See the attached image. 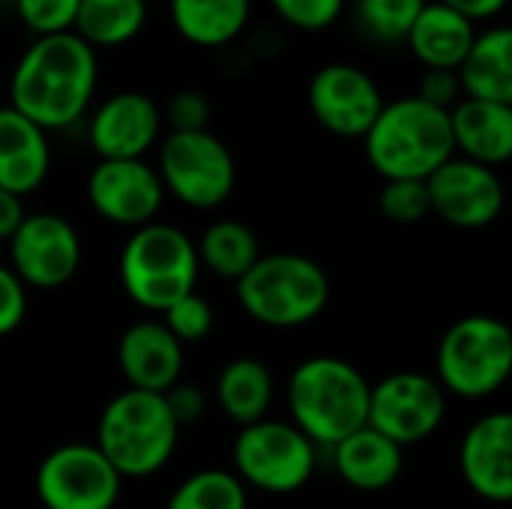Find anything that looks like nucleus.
Listing matches in <instances>:
<instances>
[{
  "label": "nucleus",
  "instance_id": "4be33fe9",
  "mask_svg": "<svg viewBox=\"0 0 512 509\" xmlns=\"http://www.w3.org/2000/svg\"><path fill=\"white\" fill-rule=\"evenodd\" d=\"M465 99L512 105V30L507 24H492L477 30L474 45L456 69Z\"/></svg>",
  "mask_w": 512,
  "mask_h": 509
},
{
  "label": "nucleus",
  "instance_id": "f704fd0d",
  "mask_svg": "<svg viewBox=\"0 0 512 509\" xmlns=\"http://www.w3.org/2000/svg\"><path fill=\"white\" fill-rule=\"evenodd\" d=\"M24 315H27V288L12 273L9 264H0V336L15 333Z\"/></svg>",
  "mask_w": 512,
  "mask_h": 509
},
{
  "label": "nucleus",
  "instance_id": "58836bf2",
  "mask_svg": "<svg viewBox=\"0 0 512 509\" xmlns=\"http://www.w3.org/2000/svg\"><path fill=\"white\" fill-rule=\"evenodd\" d=\"M24 216L27 213H24L21 198L12 195V192H6V189H0V240H9L18 231V225H21Z\"/></svg>",
  "mask_w": 512,
  "mask_h": 509
},
{
  "label": "nucleus",
  "instance_id": "c9c22d12",
  "mask_svg": "<svg viewBox=\"0 0 512 509\" xmlns=\"http://www.w3.org/2000/svg\"><path fill=\"white\" fill-rule=\"evenodd\" d=\"M414 96L435 108L450 111L462 99V87H459L456 72H450V69H423V78H420V87Z\"/></svg>",
  "mask_w": 512,
  "mask_h": 509
},
{
  "label": "nucleus",
  "instance_id": "6ab92c4d",
  "mask_svg": "<svg viewBox=\"0 0 512 509\" xmlns=\"http://www.w3.org/2000/svg\"><path fill=\"white\" fill-rule=\"evenodd\" d=\"M51 171L48 132L9 105H0V189L24 198Z\"/></svg>",
  "mask_w": 512,
  "mask_h": 509
},
{
  "label": "nucleus",
  "instance_id": "dca6fc26",
  "mask_svg": "<svg viewBox=\"0 0 512 509\" xmlns=\"http://www.w3.org/2000/svg\"><path fill=\"white\" fill-rule=\"evenodd\" d=\"M162 135V108L141 90H120L96 105L87 123L99 159H144Z\"/></svg>",
  "mask_w": 512,
  "mask_h": 509
},
{
  "label": "nucleus",
  "instance_id": "b1692460",
  "mask_svg": "<svg viewBox=\"0 0 512 509\" xmlns=\"http://www.w3.org/2000/svg\"><path fill=\"white\" fill-rule=\"evenodd\" d=\"M171 24L195 48H225L252 21V0H168Z\"/></svg>",
  "mask_w": 512,
  "mask_h": 509
},
{
  "label": "nucleus",
  "instance_id": "473e14b6",
  "mask_svg": "<svg viewBox=\"0 0 512 509\" xmlns=\"http://www.w3.org/2000/svg\"><path fill=\"white\" fill-rule=\"evenodd\" d=\"M270 6L288 27L303 33H321L342 18L348 0H270Z\"/></svg>",
  "mask_w": 512,
  "mask_h": 509
},
{
  "label": "nucleus",
  "instance_id": "39448f33",
  "mask_svg": "<svg viewBox=\"0 0 512 509\" xmlns=\"http://www.w3.org/2000/svg\"><path fill=\"white\" fill-rule=\"evenodd\" d=\"M234 285L240 309L273 330L312 324L330 303L324 267L297 252L261 255Z\"/></svg>",
  "mask_w": 512,
  "mask_h": 509
},
{
  "label": "nucleus",
  "instance_id": "ddd939ff",
  "mask_svg": "<svg viewBox=\"0 0 512 509\" xmlns=\"http://www.w3.org/2000/svg\"><path fill=\"white\" fill-rule=\"evenodd\" d=\"M306 102L312 117L339 138H363L384 108L378 81L366 69L342 60L321 66L309 78Z\"/></svg>",
  "mask_w": 512,
  "mask_h": 509
},
{
  "label": "nucleus",
  "instance_id": "f03ea898",
  "mask_svg": "<svg viewBox=\"0 0 512 509\" xmlns=\"http://www.w3.org/2000/svg\"><path fill=\"white\" fill-rule=\"evenodd\" d=\"M369 381L342 357H309L288 378L291 423L315 444L336 447L366 426Z\"/></svg>",
  "mask_w": 512,
  "mask_h": 509
},
{
  "label": "nucleus",
  "instance_id": "7c9ffc66",
  "mask_svg": "<svg viewBox=\"0 0 512 509\" xmlns=\"http://www.w3.org/2000/svg\"><path fill=\"white\" fill-rule=\"evenodd\" d=\"M213 306L198 294H186L180 297L174 306H168L162 312V324L165 330L180 342V345H195V342H204L210 333H213Z\"/></svg>",
  "mask_w": 512,
  "mask_h": 509
},
{
  "label": "nucleus",
  "instance_id": "2eb2a0df",
  "mask_svg": "<svg viewBox=\"0 0 512 509\" xmlns=\"http://www.w3.org/2000/svg\"><path fill=\"white\" fill-rule=\"evenodd\" d=\"M432 213L462 231L489 228L504 210V183L495 168L453 156L426 177Z\"/></svg>",
  "mask_w": 512,
  "mask_h": 509
},
{
  "label": "nucleus",
  "instance_id": "aec40b11",
  "mask_svg": "<svg viewBox=\"0 0 512 509\" xmlns=\"http://www.w3.org/2000/svg\"><path fill=\"white\" fill-rule=\"evenodd\" d=\"M450 132L462 159L498 168L512 156V105L462 96L450 108Z\"/></svg>",
  "mask_w": 512,
  "mask_h": 509
},
{
  "label": "nucleus",
  "instance_id": "9b49d317",
  "mask_svg": "<svg viewBox=\"0 0 512 509\" xmlns=\"http://www.w3.org/2000/svg\"><path fill=\"white\" fill-rule=\"evenodd\" d=\"M447 417V393L432 375L423 372H393L369 387V417L372 426L387 441L402 450L432 438Z\"/></svg>",
  "mask_w": 512,
  "mask_h": 509
},
{
  "label": "nucleus",
  "instance_id": "c85d7f7f",
  "mask_svg": "<svg viewBox=\"0 0 512 509\" xmlns=\"http://www.w3.org/2000/svg\"><path fill=\"white\" fill-rule=\"evenodd\" d=\"M426 0H354L357 30L378 45H402Z\"/></svg>",
  "mask_w": 512,
  "mask_h": 509
},
{
  "label": "nucleus",
  "instance_id": "5701e85b",
  "mask_svg": "<svg viewBox=\"0 0 512 509\" xmlns=\"http://www.w3.org/2000/svg\"><path fill=\"white\" fill-rule=\"evenodd\" d=\"M477 24H471L465 15L453 12L444 3H429L420 9L414 27L408 30L405 45L417 57L423 69H450L456 72L465 60L468 48L474 45Z\"/></svg>",
  "mask_w": 512,
  "mask_h": 509
},
{
  "label": "nucleus",
  "instance_id": "bb28decb",
  "mask_svg": "<svg viewBox=\"0 0 512 509\" xmlns=\"http://www.w3.org/2000/svg\"><path fill=\"white\" fill-rule=\"evenodd\" d=\"M195 252L204 270L231 282H237L261 258L255 231L237 219H216L213 225H207L201 240L195 243Z\"/></svg>",
  "mask_w": 512,
  "mask_h": 509
},
{
  "label": "nucleus",
  "instance_id": "9d476101",
  "mask_svg": "<svg viewBox=\"0 0 512 509\" xmlns=\"http://www.w3.org/2000/svg\"><path fill=\"white\" fill-rule=\"evenodd\" d=\"M123 477L96 444H60L36 468V498L45 509H114Z\"/></svg>",
  "mask_w": 512,
  "mask_h": 509
},
{
  "label": "nucleus",
  "instance_id": "412c9836",
  "mask_svg": "<svg viewBox=\"0 0 512 509\" xmlns=\"http://www.w3.org/2000/svg\"><path fill=\"white\" fill-rule=\"evenodd\" d=\"M333 453V468L336 474L357 492H384L402 477V447L378 435L372 426L357 429L336 447Z\"/></svg>",
  "mask_w": 512,
  "mask_h": 509
},
{
  "label": "nucleus",
  "instance_id": "ea45409f",
  "mask_svg": "<svg viewBox=\"0 0 512 509\" xmlns=\"http://www.w3.org/2000/svg\"><path fill=\"white\" fill-rule=\"evenodd\" d=\"M15 0H0V6H12Z\"/></svg>",
  "mask_w": 512,
  "mask_h": 509
},
{
  "label": "nucleus",
  "instance_id": "a878e982",
  "mask_svg": "<svg viewBox=\"0 0 512 509\" xmlns=\"http://www.w3.org/2000/svg\"><path fill=\"white\" fill-rule=\"evenodd\" d=\"M147 24V0H81L72 33L93 51L129 45Z\"/></svg>",
  "mask_w": 512,
  "mask_h": 509
},
{
  "label": "nucleus",
  "instance_id": "7ed1b4c3",
  "mask_svg": "<svg viewBox=\"0 0 512 509\" xmlns=\"http://www.w3.org/2000/svg\"><path fill=\"white\" fill-rule=\"evenodd\" d=\"M366 159L384 180H426L456 156L450 111L417 96L384 102L363 135Z\"/></svg>",
  "mask_w": 512,
  "mask_h": 509
},
{
  "label": "nucleus",
  "instance_id": "2f4dec72",
  "mask_svg": "<svg viewBox=\"0 0 512 509\" xmlns=\"http://www.w3.org/2000/svg\"><path fill=\"white\" fill-rule=\"evenodd\" d=\"M78 3L81 0H15L12 9L33 36H54L72 30Z\"/></svg>",
  "mask_w": 512,
  "mask_h": 509
},
{
  "label": "nucleus",
  "instance_id": "f3484780",
  "mask_svg": "<svg viewBox=\"0 0 512 509\" xmlns=\"http://www.w3.org/2000/svg\"><path fill=\"white\" fill-rule=\"evenodd\" d=\"M459 468L474 495L495 504L510 501L512 417L507 411H492L465 432L459 447Z\"/></svg>",
  "mask_w": 512,
  "mask_h": 509
},
{
  "label": "nucleus",
  "instance_id": "72a5a7b5",
  "mask_svg": "<svg viewBox=\"0 0 512 509\" xmlns=\"http://www.w3.org/2000/svg\"><path fill=\"white\" fill-rule=\"evenodd\" d=\"M162 123H168L171 132H204L210 126V99L198 90H180L168 99Z\"/></svg>",
  "mask_w": 512,
  "mask_h": 509
},
{
  "label": "nucleus",
  "instance_id": "423d86ee",
  "mask_svg": "<svg viewBox=\"0 0 512 509\" xmlns=\"http://www.w3.org/2000/svg\"><path fill=\"white\" fill-rule=\"evenodd\" d=\"M117 270L126 297L135 306L162 315L180 297L195 291L201 264L195 243L177 225L150 222L132 231Z\"/></svg>",
  "mask_w": 512,
  "mask_h": 509
},
{
  "label": "nucleus",
  "instance_id": "20e7f679",
  "mask_svg": "<svg viewBox=\"0 0 512 509\" xmlns=\"http://www.w3.org/2000/svg\"><path fill=\"white\" fill-rule=\"evenodd\" d=\"M180 426L171 417L162 393L126 387L99 417L96 447L126 480H141L162 471L177 450Z\"/></svg>",
  "mask_w": 512,
  "mask_h": 509
},
{
  "label": "nucleus",
  "instance_id": "f257e3e1",
  "mask_svg": "<svg viewBox=\"0 0 512 509\" xmlns=\"http://www.w3.org/2000/svg\"><path fill=\"white\" fill-rule=\"evenodd\" d=\"M96 51L72 30L33 36L9 78V108L45 132L78 123L96 93Z\"/></svg>",
  "mask_w": 512,
  "mask_h": 509
},
{
  "label": "nucleus",
  "instance_id": "e433bc0d",
  "mask_svg": "<svg viewBox=\"0 0 512 509\" xmlns=\"http://www.w3.org/2000/svg\"><path fill=\"white\" fill-rule=\"evenodd\" d=\"M162 396H165V405H168V411H171V417L177 420L180 429L189 426V423H195V420H201L204 411H207V396L195 384H180L177 381Z\"/></svg>",
  "mask_w": 512,
  "mask_h": 509
},
{
  "label": "nucleus",
  "instance_id": "c756f323",
  "mask_svg": "<svg viewBox=\"0 0 512 509\" xmlns=\"http://www.w3.org/2000/svg\"><path fill=\"white\" fill-rule=\"evenodd\" d=\"M381 216L393 225H417L432 216L426 180H384L378 195Z\"/></svg>",
  "mask_w": 512,
  "mask_h": 509
},
{
  "label": "nucleus",
  "instance_id": "0eeeda50",
  "mask_svg": "<svg viewBox=\"0 0 512 509\" xmlns=\"http://www.w3.org/2000/svg\"><path fill=\"white\" fill-rule=\"evenodd\" d=\"M438 384L459 399L495 396L512 372V333L495 315L456 321L438 345Z\"/></svg>",
  "mask_w": 512,
  "mask_h": 509
},
{
  "label": "nucleus",
  "instance_id": "a211bd4d",
  "mask_svg": "<svg viewBox=\"0 0 512 509\" xmlns=\"http://www.w3.org/2000/svg\"><path fill=\"white\" fill-rule=\"evenodd\" d=\"M117 366L132 390L165 393L180 381L183 345L162 321H138L117 342Z\"/></svg>",
  "mask_w": 512,
  "mask_h": 509
},
{
  "label": "nucleus",
  "instance_id": "cd10ccee",
  "mask_svg": "<svg viewBox=\"0 0 512 509\" xmlns=\"http://www.w3.org/2000/svg\"><path fill=\"white\" fill-rule=\"evenodd\" d=\"M165 509H249L246 486L234 471L207 468L186 477L168 498Z\"/></svg>",
  "mask_w": 512,
  "mask_h": 509
},
{
  "label": "nucleus",
  "instance_id": "1a4fd4ad",
  "mask_svg": "<svg viewBox=\"0 0 512 509\" xmlns=\"http://www.w3.org/2000/svg\"><path fill=\"white\" fill-rule=\"evenodd\" d=\"M156 174L180 204L192 210L222 207L237 186V165L231 150L210 129L171 132L159 144Z\"/></svg>",
  "mask_w": 512,
  "mask_h": 509
},
{
  "label": "nucleus",
  "instance_id": "f8f14e48",
  "mask_svg": "<svg viewBox=\"0 0 512 509\" xmlns=\"http://www.w3.org/2000/svg\"><path fill=\"white\" fill-rule=\"evenodd\" d=\"M12 273L24 288L54 291L81 267V237L60 213H27L9 237Z\"/></svg>",
  "mask_w": 512,
  "mask_h": 509
},
{
  "label": "nucleus",
  "instance_id": "4468645a",
  "mask_svg": "<svg viewBox=\"0 0 512 509\" xmlns=\"http://www.w3.org/2000/svg\"><path fill=\"white\" fill-rule=\"evenodd\" d=\"M87 201L105 222L135 231L156 222L165 186L147 159H99L87 177Z\"/></svg>",
  "mask_w": 512,
  "mask_h": 509
},
{
  "label": "nucleus",
  "instance_id": "4c0bfd02",
  "mask_svg": "<svg viewBox=\"0 0 512 509\" xmlns=\"http://www.w3.org/2000/svg\"><path fill=\"white\" fill-rule=\"evenodd\" d=\"M438 3H444V6H450L453 12L465 15L471 24H480V21L498 18V15L507 9L510 0H438Z\"/></svg>",
  "mask_w": 512,
  "mask_h": 509
},
{
  "label": "nucleus",
  "instance_id": "393cba45",
  "mask_svg": "<svg viewBox=\"0 0 512 509\" xmlns=\"http://www.w3.org/2000/svg\"><path fill=\"white\" fill-rule=\"evenodd\" d=\"M216 402L237 426H252L264 420L273 405L270 369L255 357L231 360L216 378Z\"/></svg>",
  "mask_w": 512,
  "mask_h": 509
},
{
  "label": "nucleus",
  "instance_id": "6e6552de",
  "mask_svg": "<svg viewBox=\"0 0 512 509\" xmlns=\"http://www.w3.org/2000/svg\"><path fill=\"white\" fill-rule=\"evenodd\" d=\"M231 456L234 477L264 495H294L318 468V447L291 420L270 417L240 426Z\"/></svg>",
  "mask_w": 512,
  "mask_h": 509
}]
</instances>
